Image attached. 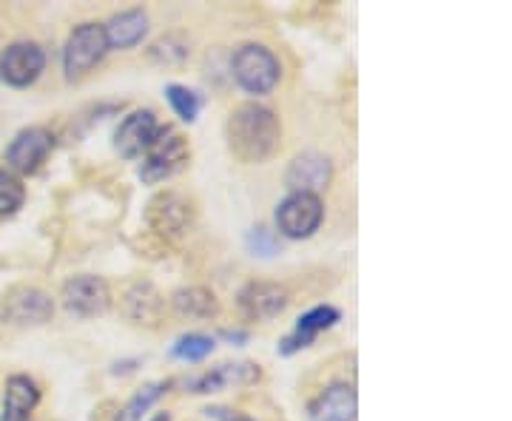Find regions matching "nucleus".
<instances>
[{"label":"nucleus","instance_id":"1","mask_svg":"<svg viewBox=\"0 0 512 421\" xmlns=\"http://www.w3.org/2000/svg\"><path fill=\"white\" fill-rule=\"evenodd\" d=\"M228 148L239 163L259 165L271 160L282 143V123L274 111L259 103H242L231 111L225 126Z\"/></svg>","mask_w":512,"mask_h":421},{"label":"nucleus","instance_id":"2","mask_svg":"<svg viewBox=\"0 0 512 421\" xmlns=\"http://www.w3.org/2000/svg\"><path fill=\"white\" fill-rule=\"evenodd\" d=\"M234 80L248 94H271L282 77V66L271 49L259 46V43H248L234 55Z\"/></svg>","mask_w":512,"mask_h":421},{"label":"nucleus","instance_id":"3","mask_svg":"<svg viewBox=\"0 0 512 421\" xmlns=\"http://www.w3.org/2000/svg\"><path fill=\"white\" fill-rule=\"evenodd\" d=\"M188 160H191L188 140L174 129H168V126L163 129L160 126V134L154 137V143L146 151L140 177H143V183H163V180H171L174 174H180L188 165Z\"/></svg>","mask_w":512,"mask_h":421},{"label":"nucleus","instance_id":"4","mask_svg":"<svg viewBox=\"0 0 512 421\" xmlns=\"http://www.w3.org/2000/svg\"><path fill=\"white\" fill-rule=\"evenodd\" d=\"M55 302L35 285H15L0 299V319L12 328H37L52 322Z\"/></svg>","mask_w":512,"mask_h":421},{"label":"nucleus","instance_id":"5","mask_svg":"<svg viewBox=\"0 0 512 421\" xmlns=\"http://www.w3.org/2000/svg\"><path fill=\"white\" fill-rule=\"evenodd\" d=\"M106 55H109V43H106L103 23H80V26H74V32L66 40L63 72L69 80H80Z\"/></svg>","mask_w":512,"mask_h":421},{"label":"nucleus","instance_id":"6","mask_svg":"<svg viewBox=\"0 0 512 421\" xmlns=\"http://www.w3.org/2000/svg\"><path fill=\"white\" fill-rule=\"evenodd\" d=\"M148 225L165 239H183L194 228V202L177 194V191H163L148 202Z\"/></svg>","mask_w":512,"mask_h":421},{"label":"nucleus","instance_id":"7","mask_svg":"<svg viewBox=\"0 0 512 421\" xmlns=\"http://www.w3.org/2000/svg\"><path fill=\"white\" fill-rule=\"evenodd\" d=\"M325 220V205L316 194H291L276 208V228L288 239H308Z\"/></svg>","mask_w":512,"mask_h":421},{"label":"nucleus","instance_id":"8","mask_svg":"<svg viewBox=\"0 0 512 421\" xmlns=\"http://www.w3.org/2000/svg\"><path fill=\"white\" fill-rule=\"evenodd\" d=\"M66 311L80 316V319H94V316H103L111 308V288L103 276H72L63 293H60Z\"/></svg>","mask_w":512,"mask_h":421},{"label":"nucleus","instance_id":"9","mask_svg":"<svg viewBox=\"0 0 512 421\" xmlns=\"http://www.w3.org/2000/svg\"><path fill=\"white\" fill-rule=\"evenodd\" d=\"M245 322H271L291 305V291L279 282H248L237 296Z\"/></svg>","mask_w":512,"mask_h":421},{"label":"nucleus","instance_id":"10","mask_svg":"<svg viewBox=\"0 0 512 421\" xmlns=\"http://www.w3.org/2000/svg\"><path fill=\"white\" fill-rule=\"evenodd\" d=\"M43 69H46V55L37 43H12L0 55V80L15 89L32 86Z\"/></svg>","mask_w":512,"mask_h":421},{"label":"nucleus","instance_id":"11","mask_svg":"<svg viewBox=\"0 0 512 421\" xmlns=\"http://www.w3.org/2000/svg\"><path fill=\"white\" fill-rule=\"evenodd\" d=\"M55 148V137L49 129H40V126H32V129H23L9 143L6 148V163L12 171L18 174H35L40 165L49 160Z\"/></svg>","mask_w":512,"mask_h":421},{"label":"nucleus","instance_id":"12","mask_svg":"<svg viewBox=\"0 0 512 421\" xmlns=\"http://www.w3.org/2000/svg\"><path fill=\"white\" fill-rule=\"evenodd\" d=\"M157 134H160V123H157L154 111H131L126 120L120 123V129L114 131V148H117L120 157L137 160V157L146 154Z\"/></svg>","mask_w":512,"mask_h":421},{"label":"nucleus","instance_id":"13","mask_svg":"<svg viewBox=\"0 0 512 421\" xmlns=\"http://www.w3.org/2000/svg\"><path fill=\"white\" fill-rule=\"evenodd\" d=\"M333 177V165L325 154L319 151H305L299 157H293L288 171H285V183L291 188V194H316L325 191Z\"/></svg>","mask_w":512,"mask_h":421},{"label":"nucleus","instance_id":"14","mask_svg":"<svg viewBox=\"0 0 512 421\" xmlns=\"http://www.w3.org/2000/svg\"><path fill=\"white\" fill-rule=\"evenodd\" d=\"M123 316L140 328H160L165 319V296L151 282H134L123 293Z\"/></svg>","mask_w":512,"mask_h":421},{"label":"nucleus","instance_id":"15","mask_svg":"<svg viewBox=\"0 0 512 421\" xmlns=\"http://www.w3.org/2000/svg\"><path fill=\"white\" fill-rule=\"evenodd\" d=\"M339 322V311L336 308H330V305H319V308H313L305 316H299L296 319V328L282 339V345H279V353L282 356H291L296 350H305L311 348L313 339L322 333V330H330L333 325Z\"/></svg>","mask_w":512,"mask_h":421},{"label":"nucleus","instance_id":"16","mask_svg":"<svg viewBox=\"0 0 512 421\" xmlns=\"http://www.w3.org/2000/svg\"><path fill=\"white\" fill-rule=\"evenodd\" d=\"M171 311L183 322H211L220 316V299L202 285H191L171 293Z\"/></svg>","mask_w":512,"mask_h":421},{"label":"nucleus","instance_id":"17","mask_svg":"<svg viewBox=\"0 0 512 421\" xmlns=\"http://www.w3.org/2000/svg\"><path fill=\"white\" fill-rule=\"evenodd\" d=\"M103 32H106V43L109 49H134L143 37L148 35V15L143 9H128L109 18V23H103Z\"/></svg>","mask_w":512,"mask_h":421},{"label":"nucleus","instance_id":"18","mask_svg":"<svg viewBox=\"0 0 512 421\" xmlns=\"http://www.w3.org/2000/svg\"><path fill=\"white\" fill-rule=\"evenodd\" d=\"M40 402V390L29 376H9L3 390V413L0 421H29L32 410Z\"/></svg>","mask_w":512,"mask_h":421},{"label":"nucleus","instance_id":"19","mask_svg":"<svg viewBox=\"0 0 512 421\" xmlns=\"http://www.w3.org/2000/svg\"><path fill=\"white\" fill-rule=\"evenodd\" d=\"M259 367L248 365V362H239V365H220L214 370H208L205 376H200L194 382V393H220L228 387H248L259 382Z\"/></svg>","mask_w":512,"mask_h":421},{"label":"nucleus","instance_id":"20","mask_svg":"<svg viewBox=\"0 0 512 421\" xmlns=\"http://www.w3.org/2000/svg\"><path fill=\"white\" fill-rule=\"evenodd\" d=\"M356 416V393L350 385L328 387L311 404V421H353Z\"/></svg>","mask_w":512,"mask_h":421},{"label":"nucleus","instance_id":"21","mask_svg":"<svg viewBox=\"0 0 512 421\" xmlns=\"http://www.w3.org/2000/svg\"><path fill=\"white\" fill-rule=\"evenodd\" d=\"M165 100H168V106L174 109V114L183 120V123H194L197 120V114H200V94L191 92V89H185V86H177V83H171V86H165Z\"/></svg>","mask_w":512,"mask_h":421},{"label":"nucleus","instance_id":"22","mask_svg":"<svg viewBox=\"0 0 512 421\" xmlns=\"http://www.w3.org/2000/svg\"><path fill=\"white\" fill-rule=\"evenodd\" d=\"M163 390H165L163 382H154V385L140 387V390L131 396V402H128L123 410H120L117 421H143V416H146L148 410H151V404L163 396Z\"/></svg>","mask_w":512,"mask_h":421},{"label":"nucleus","instance_id":"23","mask_svg":"<svg viewBox=\"0 0 512 421\" xmlns=\"http://www.w3.org/2000/svg\"><path fill=\"white\" fill-rule=\"evenodd\" d=\"M214 339L202 336V333H188L183 339H177V345L171 348V356L183 359V362H202L214 353Z\"/></svg>","mask_w":512,"mask_h":421},{"label":"nucleus","instance_id":"24","mask_svg":"<svg viewBox=\"0 0 512 421\" xmlns=\"http://www.w3.org/2000/svg\"><path fill=\"white\" fill-rule=\"evenodd\" d=\"M23 200H26L23 183H20L12 171L0 168V217H12L20 205H23Z\"/></svg>","mask_w":512,"mask_h":421},{"label":"nucleus","instance_id":"25","mask_svg":"<svg viewBox=\"0 0 512 421\" xmlns=\"http://www.w3.org/2000/svg\"><path fill=\"white\" fill-rule=\"evenodd\" d=\"M188 57V46L177 43V37H163L151 46V60L160 63V66H177Z\"/></svg>","mask_w":512,"mask_h":421},{"label":"nucleus","instance_id":"26","mask_svg":"<svg viewBox=\"0 0 512 421\" xmlns=\"http://www.w3.org/2000/svg\"><path fill=\"white\" fill-rule=\"evenodd\" d=\"M248 245H251V251L259 254V257H271V254H276V242L268 228H254L251 237H248Z\"/></svg>","mask_w":512,"mask_h":421},{"label":"nucleus","instance_id":"27","mask_svg":"<svg viewBox=\"0 0 512 421\" xmlns=\"http://www.w3.org/2000/svg\"><path fill=\"white\" fill-rule=\"evenodd\" d=\"M222 336H225V339H231V342H245V333H234V330H225Z\"/></svg>","mask_w":512,"mask_h":421},{"label":"nucleus","instance_id":"28","mask_svg":"<svg viewBox=\"0 0 512 421\" xmlns=\"http://www.w3.org/2000/svg\"><path fill=\"white\" fill-rule=\"evenodd\" d=\"M151 421H171V416H168V413H160V416H154Z\"/></svg>","mask_w":512,"mask_h":421},{"label":"nucleus","instance_id":"29","mask_svg":"<svg viewBox=\"0 0 512 421\" xmlns=\"http://www.w3.org/2000/svg\"><path fill=\"white\" fill-rule=\"evenodd\" d=\"M228 421H251V419H245V416H234V419H228Z\"/></svg>","mask_w":512,"mask_h":421}]
</instances>
